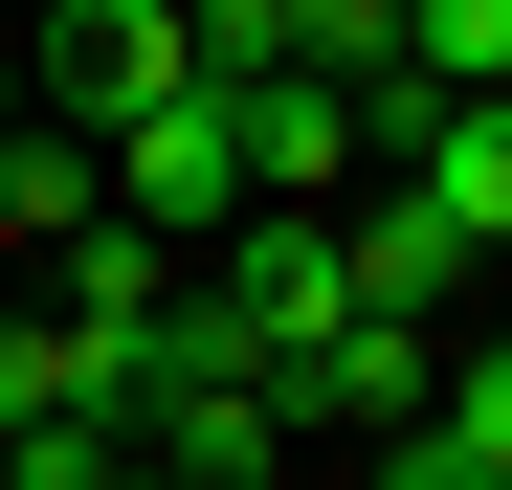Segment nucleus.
<instances>
[{
    "label": "nucleus",
    "mask_w": 512,
    "mask_h": 490,
    "mask_svg": "<svg viewBox=\"0 0 512 490\" xmlns=\"http://www.w3.org/2000/svg\"><path fill=\"white\" fill-rule=\"evenodd\" d=\"M490 90H512V67H490Z\"/></svg>",
    "instance_id": "obj_9"
},
{
    "label": "nucleus",
    "mask_w": 512,
    "mask_h": 490,
    "mask_svg": "<svg viewBox=\"0 0 512 490\" xmlns=\"http://www.w3.org/2000/svg\"><path fill=\"white\" fill-rule=\"evenodd\" d=\"M90 156H112V201H134L156 245H201V223L245 201V90H223V67H179V90H134Z\"/></svg>",
    "instance_id": "obj_1"
},
{
    "label": "nucleus",
    "mask_w": 512,
    "mask_h": 490,
    "mask_svg": "<svg viewBox=\"0 0 512 490\" xmlns=\"http://www.w3.org/2000/svg\"><path fill=\"white\" fill-rule=\"evenodd\" d=\"M179 67H201V45H179V0H45V45H23V112H90V134H112L134 90H179Z\"/></svg>",
    "instance_id": "obj_2"
},
{
    "label": "nucleus",
    "mask_w": 512,
    "mask_h": 490,
    "mask_svg": "<svg viewBox=\"0 0 512 490\" xmlns=\"http://www.w3.org/2000/svg\"><path fill=\"white\" fill-rule=\"evenodd\" d=\"M290 67H334V90H357V67H401V0H290Z\"/></svg>",
    "instance_id": "obj_6"
},
{
    "label": "nucleus",
    "mask_w": 512,
    "mask_h": 490,
    "mask_svg": "<svg viewBox=\"0 0 512 490\" xmlns=\"http://www.w3.org/2000/svg\"><path fill=\"white\" fill-rule=\"evenodd\" d=\"M446 268H490V245H468L446 201H423V179H401V201H357V223H334V290H357V312H423V290H446Z\"/></svg>",
    "instance_id": "obj_5"
},
{
    "label": "nucleus",
    "mask_w": 512,
    "mask_h": 490,
    "mask_svg": "<svg viewBox=\"0 0 512 490\" xmlns=\"http://www.w3.org/2000/svg\"><path fill=\"white\" fill-rule=\"evenodd\" d=\"M67 401V312H0V424H45Z\"/></svg>",
    "instance_id": "obj_7"
},
{
    "label": "nucleus",
    "mask_w": 512,
    "mask_h": 490,
    "mask_svg": "<svg viewBox=\"0 0 512 490\" xmlns=\"http://www.w3.org/2000/svg\"><path fill=\"white\" fill-rule=\"evenodd\" d=\"M0 112H23V45H0Z\"/></svg>",
    "instance_id": "obj_8"
},
{
    "label": "nucleus",
    "mask_w": 512,
    "mask_h": 490,
    "mask_svg": "<svg viewBox=\"0 0 512 490\" xmlns=\"http://www.w3.org/2000/svg\"><path fill=\"white\" fill-rule=\"evenodd\" d=\"M357 179V90H334V67H268V90H245V201H334Z\"/></svg>",
    "instance_id": "obj_4"
},
{
    "label": "nucleus",
    "mask_w": 512,
    "mask_h": 490,
    "mask_svg": "<svg viewBox=\"0 0 512 490\" xmlns=\"http://www.w3.org/2000/svg\"><path fill=\"white\" fill-rule=\"evenodd\" d=\"M379 468H401V490H512V335L423 379L401 424H379Z\"/></svg>",
    "instance_id": "obj_3"
}]
</instances>
